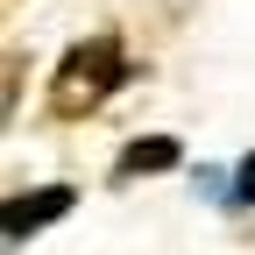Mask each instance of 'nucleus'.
<instances>
[{
    "label": "nucleus",
    "mask_w": 255,
    "mask_h": 255,
    "mask_svg": "<svg viewBox=\"0 0 255 255\" xmlns=\"http://www.w3.org/2000/svg\"><path fill=\"white\" fill-rule=\"evenodd\" d=\"M177 156H184V149H177L170 135H149V142H135V149L121 156V170H114V177H142V170H177Z\"/></svg>",
    "instance_id": "3"
},
{
    "label": "nucleus",
    "mask_w": 255,
    "mask_h": 255,
    "mask_svg": "<svg viewBox=\"0 0 255 255\" xmlns=\"http://www.w3.org/2000/svg\"><path fill=\"white\" fill-rule=\"evenodd\" d=\"M71 199H78L71 184H36V191H14V199H7V213H0V234H7V241H28L36 227H50V220H64V213H71Z\"/></svg>",
    "instance_id": "2"
},
{
    "label": "nucleus",
    "mask_w": 255,
    "mask_h": 255,
    "mask_svg": "<svg viewBox=\"0 0 255 255\" xmlns=\"http://www.w3.org/2000/svg\"><path fill=\"white\" fill-rule=\"evenodd\" d=\"M128 78V57L114 36H85L64 50V64L50 71V114L57 121H85L92 107H107V92Z\"/></svg>",
    "instance_id": "1"
},
{
    "label": "nucleus",
    "mask_w": 255,
    "mask_h": 255,
    "mask_svg": "<svg viewBox=\"0 0 255 255\" xmlns=\"http://www.w3.org/2000/svg\"><path fill=\"white\" fill-rule=\"evenodd\" d=\"M234 206H255V156H241V170H234Z\"/></svg>",
    "instance_id": "4"
}]
</instances>
